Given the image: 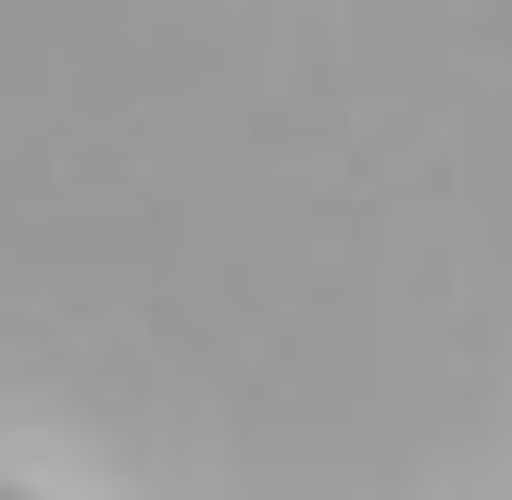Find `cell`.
<instances>
[{
  "instance_id": "cell-1",
  "label": "cell",
  "mask_w": 512,
  "mask_h": 500,
  "mask_svg": "<svg viewBox=\"0 0 512 500\" xmlns=\"http://www.w3.org/2000/svg\"><path fill=\"white\" fill-rule=\"evenodd\" d=\"M0 500H25V488H0Z\"/></svg>"
}]
</instances>
